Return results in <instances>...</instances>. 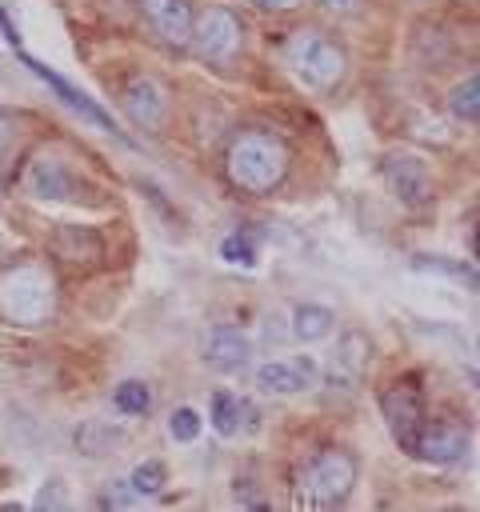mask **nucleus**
Returning a JSON list of instances; mask_svg holds the SVG:
<instances>
[{"mask_svg":"<svg viewBox=\"0 0 480 512\" xmlns=\"http://www.w3.org/2000/svg\"><path fill=\"white\" fill-rule=\"evenodd\" d=\"M288 172V152L268 132H244L228 148V176L244 192H272Z\"/></svg>","mask_w":480,"mask_h":512,"instance_id":"nucleus-1","label":"nucleus"},{"mask_svg":"<svg viewBox=\"0 0 480 512\" xmlns=\"http://www.w3.org/2000/svg\"><path fill=\"white\" fill-rule=\"evenodd\" d=\"M56 308V284L36 264H16L0 276V316L8 324H44Z\"/></svg>","mask_w":480,"mask_h":512,"instance_id":"nucleus-2","label":"nucleus"},{"mask_svg":"<svg viewBox=\"0 0 480 512\" xmlns=\"http://www.w3.org/2000/svg\"><path fill=\"white\" fill-rule=\"evenodd\" d=\"M356 484V464L348 452H320L304 464L300 480H296V508H336L348 500Z\"/></svg>","mask_w":480,"mask_h":512,"instance_id":"nucleus-3","label":"nucleus"},{"mask_svg":"<svg viewBox=\"0 0 480 512\" xmlns=\"http://www.w3.org/2000/svg\"><path fill=\"white\" fill-rule=\"evenodd\" d=\"M284 60L292 76L304 80L308 88H332L344 76V52L320 32H296L284 48Z\"/></svg>","mask_w":480,"mask_h":512,"instance_id":"nucleus-4","label":"nucleus"},{"mask_svg":"<svg viewBox=\"0 0 480 512\" xmlns=\"http://www.w3.org/2000/svg\"><path fill=\"white\" fill-rule=\"evenodd\" d=\"M380 172H384L388 192H392L404 208L420 212V208L432 204V176H428V164H424L416 152H388Z\"/></svg>","mask_w":480,"mask_h":512,"instance_id":"nucleus-5","label":"nucleus"},{"mask_svg":"<svg viewBox=\"0 0 480 512\" xmlns=\"http://www.w3.org/2000/svg\"><path fill=\"white\" fill-rule=\"evenodd\" d=\"M380 412L388 420V432L392 440L416 456V436L424 428V404H420V392L408 388V384H392L384 396H380Z\"/></svg>","mask_w":480,"mask_h":512,"instance_id":"nucleus-6","label":"nucleus"},{"mask_svg":"<svg viewBox=\"0 0 480 512\" xmlns=\"http://www.w3.org/2000/svg\"><path fill=\"white\" fill-rule=\"evenodd\" d=\"M252 380H256V388L264 396H296V392H304V388H312L320 380V364H316V356L264 360V364H256Z\"/></svg>","mask_w":480,"mask_h":512,"instance_id":"nucleus-7","label":"nucleus"},{"mask_svg":"<svg viewBox=\"0 0 480 512\" xmlns=\"http://www.w3.org/2000/svg\"><path fill=\"white\" fill-rule=\"evenodd\" d=\"M240 36H244V28H240L236 12H228V8H208L204 16H192V40L212 60H228L240 48Z\"/></svg>","mask_w":480,"mask_h":512,"instance_id":"nucleus-8","label":"nucleus"},{"mask_svg":"<svg viewBox=\"0 0 480 512\" xmlns=\"http://www.w3.org/2000/svg\"><path fill=\"white\" fill-rule=\"evenodd\" d=\"M368 356H372V344L364 332H344L336 352L328 356V368H324V380L328 388H340V392H352L360 388L364 372H368Z\"/></svg>","mask_w":480,"mask_h":512,"instance_id":"nucleus-9","label":"nucleus"},{"mask_svg":"<svg viewBox=\"0 0 480 512\" xmlns=\"http://www.w3.org/2000/svg\"><path fill=\"white\" fill-rule=\"evenodd\" d=\"M24 68H28L36 80H44V84H48V88H52V92L64 100V108H72V112H80L88 124H96V128H104V132H112V136H120V132H116V124H112V116H108V112H104V108H100V104H96L88 92L72 88L64 76H56L48 64H40V60H32V56H24Z\"/></svg>","mask_w":480,"mask_h":512,"instance_id":"nucleus-10","label":"nucleus"},{"mask_svg":"<svg viewBox=\"0 0 480 512\" xmlns=\"http://www.w3.org/2000/svg\"><path fill=\"white\" fill-rule=\"evenodd\" d=\"M468 452V432L452 420H424L416 436V456L428 464H456Z\"/></svg>","mask_w":480,"mask_h":512,"instance_id":"nucleus-11","label":"nucleus"},{"mask_svg":"<svg viewBox=\"0 0 480 512\" xmlns=\"http://www.w3.org/2000/svg\"><path fill=\"white\" fill-rule=\"evenodd\" d=\"M124 112L132 116L136 128H160V120L168 112V92L152 76H132L124 88Z\"/></svg>","mask_w":480,"mask_h":512,"instance_id":"nucleus-12","label":"nucleus"},{"mask_svg":"<svg viewBox=\"0 0 480 512\" xmlns=\"http://www.w3.org/2000/svg\"><path fill=\"white\" fill-rule=\"evenodd\" d=\"M24 188H28V196H36V200H72V172L56 160V156H32V164H28V172H24Z\"/></svg>","mask_w":480,"mask_h":512,"instance_id":"nucleus-13","label":"nucleus"},{"mask_svg":"<svg viewBox=\"0 0 480 512\" xmlns=\"http://www.w3.org/2000/svg\"><path fill=\"white\" fill-rule=\"evenodd\" d=\"M204 356H208V364H216L224 372H240L252 360V340L232 324H216L204 340Z\"/></svg>","mask_w":480,"mask_h":512,"instance_id":"nucleus-14","label":"nucleus"},{"mask_svg":"<svg viewBox=\"0 0 480 512\" xmlns=\"http://www.w3.org/2000/svg\"><path fill=\"white\" fill-rule=\"evenodd\" d=\"M144 12L160 40H168V44L192 40V4L188 0H144Z\"/></svg>","mask_w":480,"mask_h":512,"instance_id":"nucleus-15","label":"nucleus"},{"mask_svg":"<svg viewBox=\"0 0 480 512\" xmlns=\"http://www.w3.org/2000/svg\"><path fill=\"white\" fill-rule=\"evenodd\" d=\"M332 328H336L332 308H324V304H296V308H292V328H288V332H292L300 344L328 340Z\"/></svg>","mask_w":480,"mask_h":512,"instance_id":"nucleus-16","label":"nucleus"},{"mask_svg":"<svg viewBox=\"0 0 480 512\" xmlns=\"http://www.w3.org/2000/svg\"><path fill=\"white\" fill-rule=\"evenodd\" d=\"M240 416H244L240 396H232L228 388L212 392V400H208V424H212L220 436H236V432H240Z\"/></svg>","mask_w":480,"mask_h":512,"instance_id":"nucleus-17","label":"nucleus"},{"mask_svg":"<svg viewBox=\"0 0 480 512\" xmlns=\"http://www.w3.org/2000/svg\"><path fill=\"white\" fill-rule=\"evenodd\" d=\"M448 112L460 120V124H476L480 120V76L468 72L452 92H448Z\"/></svg>","mask_w":480,"mask_h":512,"instance_id":"nucleus-18","label":"nucleus"},{"mask_svg":"<svg viewBox=\"0 0 480 512\" xmlns=\"http://www.w3.org/2000/svg\"><path fill=\"white\" fill-rule=\"evenodd\" d=\"M412 268L416 272H436V276H448V280H456V284H464L468 292L476 288V268L468 264V260H452V256H412Z\"/></svg>","mask_w":480,"mask_h":512,"instance_id":"nucleus-19","label":"nucleus"},{"mask_svg":"<svg viewBox=\"0 0 480 512\" xmlns=\"http://www.w3.org/2000/svg\"><path fill=\"white\" fill-rule=\"evenodd\" d=\"M116 440H120V428L108 424V420H84V424L76 428V444H80L84 456H104Z\"/></svg>","mask_w":480,"mask_h":512,"instance_id":"nucleus-20","label":"nucleus"},{"mask_svg":"<svg viewBox=\"0 0 480 512\" xmlns=\"http://www.w3.org/2000/svg\"><path fill=\"white\" fill-rule=\"evenodd\" d=\"M112 404H116V412H124V416H144V412L152 408V392H148L144 380H120V384L112 388Z\"/></svg>","mask_w":480,"mask_h":512,"instance_id":"nucleus-21","label":"nucleus"},{"mask_svg":"<svg viewBox=\"0 0 480 512\" xmlns=\"http://www.w3.org/2000/svg\"><path fill=\"white\" fill-rule=\"evenodd\" d=\"M124 480L136 488L140 500H148V496H160V492H164V484H168V468H164L160 460H140Z\"/></svg>","mask_w":480,"mask_h":512,"instance_id":"nucleus-22","label":"nucleus"},{"mask_svg":"<svg viewBox=\"0 0 480 512\" xmlns=\"http://www.w3.org/2000/svg\"><path fill=\"white\" fill-rule=\"evenodd\" d=\"M220 256H224L228 264H236V268H252V264H256V244H252L248 232H232V236H224Z\"/></svg>","mask_w":480,"mask_h":512,"instance_id":"nucleus-23","label":"nucleus"},{"mask_svg":"<svg viewBox=\"0 0 480 512\" xmlns=\"http://www.w3.org/2000/svg\"><path fill=\"white\" fill-rule=\"evenodd\" d=\"M200 428H204V420H200L196 408H176V412L168 416V436H172L176 444H192V440L200 436Z\"/></svg>","mask_w":480,"mask_h":512,"instance_id":"nucleus-24","label":"nucleus"},{"mask_svg":"<svg viewBox=\"0 0 480 512\" xmlns=\"http://www.w3.org/2000/svg\"><path fill=\"white\" fill-rule=\"evenodd\" d=\"M136 504H140V496L128 480H112V488L100 496V508H136Z\"/></svg>","mask_w":480,"mask_h":512,"instance_id":"nucleus-25","label":"nucleus"},{"mask_svg":"<svg viewBox=\"0 0 480 512\" xmlns=\"http://www.w3.org/2000/svg\"><path fill=\"white\" fill-rule=\"evenodd\" d=\"M32 508H68L64 484H60V480H44V488H40L36 500H32Z\"/></svg>","mask_w":480,"mask_h":512,"instance_id":"nucleus-26","label":"nucleus"},{"mask_svg":"<svg viewBox=\"0 0 480 512\" xmlns=\"http://www.w3.org/2000/svg\"><path fill=\"white\" fill-rule=\"evenodd\" d=\"M328 12H336V16H352V12H360V0H320Z\"/></svg>","mask_w":480,"mask_h":512,"instance_id":"nucleus-27","label":"nucleus"},{"mask_svg":"<svg viewBox=\"0 0 480 512\" xmlns=\"http://www.w3.org/2000/svg\"><path fill=\"white\" fill-rule=\"evenodd\" d=\"M252 4H260V8H296L300 0H252Z\"/></svg>","mask_w":480,"mask_h":512,"instance_id":"nucleus-28","label":"nucleus"},{"mask_svg":"<svg viewBox=\"0 0 480 512\" xmlns=\"http://www.w3.org/2000/svg\"><path fill=\"white\" fill-rule=\"evenodd\" d=\"M8 136H12V116L0 112V140H8Z\"/></svg>","mask_w":480,"mask_h":512,"instance_id":"nucleus-29","label":"nucleus"}]
</instances>
